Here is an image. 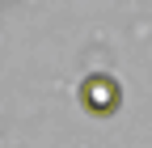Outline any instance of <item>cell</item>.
<instances>
[{"label": "cell", "instance_id": "obj_1", "mask_svg": "<svg viewBox=\"0 0 152 148\" xmlns=\"http://www.w3.org/2000/svg\"><path fill=\"white\" fill-rule=\"evenodd\" d=\"M80 106L97 119H110L114 110L123 106V85L110 76V72H89L80 81Z\"/></svg>", "mask_w": 152, "mask_h": 148}]
</instances>
